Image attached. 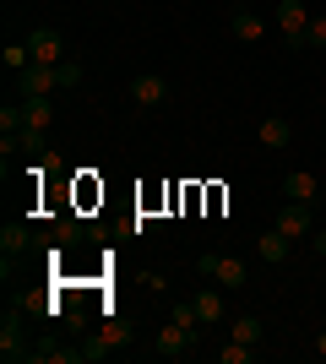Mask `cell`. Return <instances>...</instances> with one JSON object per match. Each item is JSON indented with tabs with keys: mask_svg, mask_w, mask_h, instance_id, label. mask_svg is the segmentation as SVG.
<instances>
[{
	"mask_svg": "<svg viewBox=\"0 0 326 364\" xmlns=\"http://www.w3.org/2000/svg\"><path fill=\"white\" fill-rule=\"evenodd\" d=\"M272 228H283V234H288V240H305V234H315V201H283L278 207V223Z\"/></svg>",
	"mask_w": 326,
	"mask_h": 364,
	"instance_id": "1",
	"label": "cell"
},
{
	"mask_svg": "<svg viewBox=\"0 0 326 364\" xmlns=\"http://www.w3.org/2000/svg\"><path fill=\"white\" fill-rule=\"evenodd\" d=\"M305 28H310V11L305 0H278V33L288 49H305Z\"/></svg>",
	"mask_w": 326,
	"mask_h": 364,
	"instance_id": "2",
	"label": "cell"
},
{
	"mask_svg": "<svg viewBox=\"0 0 326 364\" xmlns=\"http://www.w3.org/2000/svg\"><path fill=\"white\" fill-rule=\"evenodd\" d=\"M49 87H60L55 65H38V60H33L28 71H16V92H22V98H49Z\"/></svg>",
	"mask_w": 326,
	"mask_h": 364,
	"instance_id": "3",
	"label": "cell"
},
{
	"mask_svg": "<svg viewBox=\"0 0 326 364\" xmlns=\"http://www.w3.org/2000/svg\"><path fill=\"white\" fill-rule=\"evenodd\" d=\"M202 272L212 277V283H223V289H245V261H234V256H202Z\"/></svg>",
	"mask_w": 326,
	"mask_h": 364,
	"instance_id": "4",
	"label": "cell"
},
{
	"mask_svg": "<svg viewBox=\"0 0 326 364\" xmlns=\"http://www.w3.org/2000/svg\"><path fill=\"white\" fill-rule=\"evenodd\" d=\"M28 49H33V60H38V65H60L65 60V38L55 28H33L28 33Z\"/></svg>",
	"mask_w": 326,
	"mask_h": 364,
	"instance_id": "5",
	"label": "cell"
},
{
	"mask_svg": "<svg viewBox=\"0 0 326 364\" xmlns=\"http://www.w3.org/2000/svg\"><path fill=\"white\" fill-rule=\"evenodd\" d=\"M223 283H207L202 294H190V304H196V316H202V326H212V321H223V310H229V299H223Z\"/></svg>",
	"mask_w": 326,
	"mask_h": 364,
	"instance_id": "6",
	"label": "cell"
},
{
	"mask_svg": "<svg viewBox=\"0 0 326 364\" xmlns=\"http://www.w3.org/2000/svg\"><path fill=\"white\" fill-rule=\"evenodd\" d=\"M131 98H136L141 109H153V104H163V98H169V82H163L158 71H141L136 82H131Z\"/></svg>",
	"mask_w": 326,
	"mask_h": 364,
	"instance_id": "7",
	"label": "cell"
},
{
	"mask_svg": "<svg viewBox=\"0 0 326 364\" xmlns=\"http://www.w3.org/2000/svg\"><path fill=\"white\" fill-rule=\"evenodd\" d=\"M22 125H28V136H44L55 125V104L49 98H22Z\"/></svg>",
	"mask_w": 326,
	"mask_h": 364,
	"instance_id": "8",
	"label": "cell"
},
{
	"mask_svg": "<svg viewBox=\"0 0 326 364\" xmlns=\"http://www.w3.org/2000/svg\"><path fill=\"white\" fill-rule=\"evenodd\" d=\"M190 337H196V332H190V326H180V321H169V326L158 332V343H153V348L163 353V359H180V353H190Z\"/></svg>",
	"mask_w": 326,
	"mask_h": 364,
	"instance_id": "9",
	"label": "cell"
},
{
	"mask_svg": "<svg viewBox=\"0 0 326 364\" xmlns=\"http://www.w3.org/2000/svg\"><path fill=\"white\" fill-rule=\"evenodd\" d=\"M229 33L239 38V44H256V38L266 33V22L250 11V6H239V11H229Z\"/></svg>",
	"mask_w": 326,
	"mask_h": 364,
	"instance_id": "10",
	"label": "cell"
},
{
	"mask_svg": "<svg viewBox=\"0 0 326 364\" xmlns=\"http://www.w3.org/2000/svg\"><path fill=\"white\" fill-rule=\"evenodd\" d=\"M0 359L11 364V359H33V348H22V326H16L11 316L0 321Z\"/></svg>",
	"mask_w": 326,
	"mask_h": 364,
	"instance_id": "11",
	"label": "cell"
},
{
	"mask_svg": "<svg viewBox=\"0 0 326 364\" xmlns=\"http://www.w3.org/2000/svg\"><path fill=\"white\" fill-rule=\"evenodd\" d=\"M288 250H294V240H288L283 228H266L261 240H256V256L261 261H288Z\"/></svg>",
	"mask_w": 326,
	"mask_h": 364,
	"instance_id": "12",
	"label": "cell"
},
{
	"mask_svg": "<svg viewBox=\"0 0 326 364\" xmlns=\"http://www.w3.org/2000/svg\"><path fill=\"white\" fill-rule=\"evenodd\" d=\"M256 136H261V147H288V141H294V125H288V120H278V114H266Z\"/></svg>",
	"mask_w": 326,
	"mask_h": 364,
	"instance_id": "13",
	"label": "cell"
},
{
	"mask_svg": "<svg viewBox=\"0 0 326 364\" xmlns=\"http://www.w3.org/2000/svg\"><path fill=\"white\" fill-rule=\"evenodd\" d=\"M229 337H239V343H261V316H234V326H229Z\"/></svg>",
	"mask_w": 326,
	"mask_h": 364,
	"instance_id": "14",
	"label": "cell"
},
{
	"mask_svg": "<svg viewBox=\"0 0 326 364\" xmlns=\"http://www.w3.org/2000/svg\"><path fill=\"white\" fill-rule=\"evenodd\" d=\"M0 65H6V71H28V65H33V49L28 44H6V55H0Z\"/></svg>",
	"mask_w": 326,
	"mask_h": 364,
	"instance_id": "15",
	"label": "cell"
},
{
	"mask_svg": "<svg viewBox=\"0 0 326 364\" xmlns=\"http://www.w3.org/2000/svg\"><path fill=\"white\" fill-rule=\"evenodd\" d=\"M283 191H288L294 201H315V174H288V180H283Z\"/></svg>",
	"mask_w": 326,
	"mask_h": 364,
	"instance_id": "16",
	"label": "cell"
},
{
	"mask_svg": "<svg viewBox=\"0 0 326 364\" xmlns=\"http://www.w3.org/2000/svg\"><path fill=\"white\" fill-rule=\"evenodd\" d=\"M250 359H256V348L239 337H229V348H217V364H250Z\"/></svg>",
	"mask_w": 326,
	"mask_h": 364,
	"instance_id": "17",
	"label": "cell"
},
{
	"mask_svg": "<svg viewBox=\"0 0 326 364\" xmlns=\"http://www.w3.org/2000/svg\"><path fill=\"white\" fill-rule=\"evenodd\" d=\"M0 131H6V136L28 131V125H22V104H6V109H0Z\"/></svg>",
	"mask_w": 326,
	"mask_h": 364,
	"instance_id": "18",
	"label": "cell"
},
{
	"mask_svg": "<svg viewBox=\"0 0 326 364\" xmlns=\"http://www.w3.org/2000/svg\"><path fill=\"white\" fill-rule=\"evenodd\" d=\"M22 245H28V234H22L16 223H6V228H0V250H6V256H16Z\"/></svg>",
	"mask_w": 326,
	"mask_h": 364,
	"instance_id": "19",
	"label": "cell"
},
{
	"mask_svg": "<svg viewBox=\"0 0 326 364\" xmlns=\"http://www.w3.org/2000/svg\"><path fill=\"white\" fill-rule=\"evenodd\" d=\"M326 49V16H310V28H305V49Z\"/></svg>",
	"mask_w": 326,
	"mask_h": 364,
	"instance_id": "20",
	"label": "cell"
},
{
	"mask_svg": "<svg viewBox=\"0 0 326 364\" xmlns=\"http://www.w3.org/2000/svg\"><path fill=\"white\" fill-rule=\"evenodd\" d=\"M55 76H60V87H77V82H82V65L77 60H60V65H55Z\"/></svg>",
	"mask_w": 326,
	"mask_h": 364,
	"instance_id": "21",
	"label": "cell"
},
{
	"mask_svg": "<svg viewBox=\"0 0 326 364\" xmlns=\"http://www.w3.org/2000/svg\"><path fill=\"white\" fill-rule=\"evenodd\" d=\"M315 250H321V256H326V223L315 228Z\"/></svg>",
	"mask_w": 326,
	"mask_h": 364,
	"instance_id": "22",
	"label": "cell"
},
{
	"mask_svg": "<svg viewBox=\"0 0 326 364\" xmlns=\"http://www.w3.org/2000/svg\"><path fill=\"white\" fill-rule=\"evenodd\" d=\"M315 353H321V359H326V332H315Z\"/></svg>",
	"mask_w": 326,
	"mask_h": 364,
	"instance_id": "23",
	"label": "cell"
},
{
	"mask_svg": "<svg viewBox=\"0 0 326 364\" xmlns=\"http://www.w3.org/2000/svg\"><path fill=\"white\" fill-rule=\"evenodd\" d=\"M321 223H326V213H321Z\"/></svg>",
	"mask_w": 326,
	"mask_h": 364,
	"instance_id": "24",
	"label": "cell"
}]
</instances>
